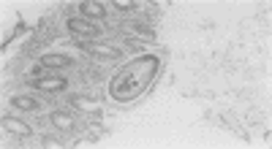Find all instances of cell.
<instances>
[{"label": "cell", "mask_w": 272, "mask_h": 149, "mask_svg": "<svg viewBox=\"0 0 272 149\" xmlns=\"http://www.w3.org/2000/svg\"><path fill=\"white\" fill-rule=\"evenodd\" d=\"M161 70V60L155 54H144V57H136L131 60L128 66H123L112 76L109 82V95L115 98L117 103H131L136 100L139 95L152 84V79L158 76Z\"/></svg>", "instance_id": "1"}, {"label": "cell", "mask_w": 272, "mask_h": 149, "mask_svg": "<svg viewBox=\"0 0 272 149\" xmlns=\"http://www.w3.org/2000/svg\"><path fill=\"white\" fill-rule=\"evenodd\" d=\"M68 30L82 38H98L101 36V28H96L93 22H87V19H68Z\"/></svg>", "instance_id": "2"}, {"label": "cell", "mask_w": 272, "mask_h": 149, "mask_svg": "<svg viewBox=\"0 0 272 149\" xmlns=\"http://www.w3.org/2000/svg\"><path fill=\"white\" fill-rule=\"evenodd\" d=\"M41 66L44 68H68L71 66V57H65V54H44L41 57Z\"/></svg>", "instance_id": "3"}, {"label": "cell", "mask_w": 272, "mask_h": 149, "mask_svg": "<svg viewBox=\"0 0 272 149\" xmlns=\"http://www.w3.org/2000/svg\"><path fill=\"white\" fill-rule=\"evenodd\" d=\"M30 84L36 90H65V79H41V76H36V79H30Z\"/></svg>", "instance_id": "4"}, {"label": "cell", "mask_w": 272, "mask_h": 149, "mask_svg": "<svg viewBox=\"0 0 272 149\" xmlns=\"http://www.w3.org/2000/svg\"><path fill=\"white\" fill-rule=\"evenodd\" d=\"M82 49H87L90 54H101V57H117L120 49H112V46H104V44H82Z\"/></svg>", "instance_id": "5"}, {"label": "cell", "mask_w": 272, "mask_h": 149, "mask_svg": "<svg viewBox=\"0 0 272 149\" xmlns=\"http://www.w3.org/2000/svg\"><path fill=\"white\" fill-rule=\"evenodd\" d=\"M79 8H82V14H84V16H96V19H104V16H106V11H104V6H101V3H90V0H84V3L79 6Z\"/></svg>", "instance_id": "6"}, {"label": "cell", "mask_w": 272, "mask_h": 149, "mask_svg": "<svg viewBox=\"0 0 272 149\" xmlns=\"http://www.w3.org/2000/svg\"><path fill=\"white\" fill-rule=\"evenodd\" d=\"M125 30H134V33H139L144 38V41H155V33H152L150 28H144V24H123Z\"/></svg>", "instance_id": "7"}, {"label": "cell", "mask_w": 272, "mask_h": 149, "mask_svg": "<svg viewBox=\"0 0 272 149\" xmlns=\"http://www.w3.org/2000/svg\"><path fill=\"white\" fill-rule=\"evenodd\" d=\"M14 106H17V108H25V112H36V108H38V100L19 95V98H14Z\"/></svg>", "instance_id": "8"}, {"label": "cell", "mask_w": 272, "mask_h": 149, "mask_svg": "<svg viewBox=\"0 0 272 149\" xmlns=\"http://www.w3.org/2000/svg\"><path fill=\"white\" fill-rule=\"evenodd\" d=\"M52 122H55L57 128H63V130H68V128L74 125V120H71L68 114H63V112H55V114H52Z\"/></svg>", "instance_id": "9"}, {"label": "cell", "mask_w": 272, "mask_h": 149, "mask_svg": "<svg viewBox=\"0 0 272 149\" xmlns=\"http://www.w3.org/2000/svg\"><path fill=\"white\" fill-rule=\"evenodd\" d=\"M3 125L11 128V130H17V133H22V136H30V128L19 125V122H14V120H3Z\"/></svg>", "instance_id": "10"}, {"label": "cell", "mask_w": 272, "mask_h": 149, "mask_svg": "<svg viewBox=\"0 0 272 149\" xmlns=\"http://www.w3.org/2000/svg\"><path fill=\"white\" fill-rule=\"evenodd\" d=\"M117 8H134V3H128V0H117Z\"/></svg>", "instance_id": "11"}, {"label": "cell", "mask_w": 272, "mask_h": 149, "mask_svg": "<svg viewBox=\"0 0 272 149\" xmlns=\"http://www.w3.org/2000/svg\"><path fill=\"white\" fill-rule=\"evenodd\" d=\"M74 103H76V106H82V108H93V103H87V100H82V98H74Z\"/></svg>", "instance_id": "12"}]
</instances>
